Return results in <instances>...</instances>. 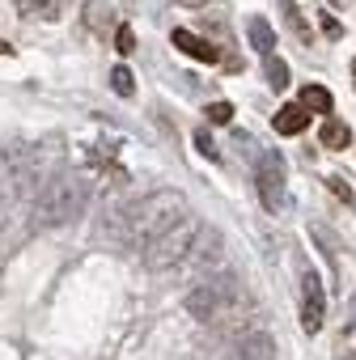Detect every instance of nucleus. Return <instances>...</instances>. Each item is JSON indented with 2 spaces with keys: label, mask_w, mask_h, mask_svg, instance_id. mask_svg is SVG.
Segmentation results:
<instances>
[{
  "label": "nucleus",
  "mask_w": 356,
  "mask_h": 360,
  "mask_svg": "<svg viewBox=\"0 0 356 360\" xmlns=\"http://www.w3.org/2000/svg\"><path fill=\"white\" fill-rule=\"evenodd\" d=\"M339 360H356V352H343V356H339Z\"/></svg>",
  "instance_id": "nucleus-26"
},
{
  "label": "nucleus",
  "mask_w": 356,
  "mask_h": 360,
  "mask_svg": "<svg viewBox=\"0 0 356 360\" xmlns=\"http://www.w3.org/2000/svg\"><path fill=\"white\" fill-rule=\"evenodd\" d=\"M301 106H305V110H318V115H331L335 102H331V94H326L322 85H305V89H301Z\"/></svg>",
  "instance_id": "nucleus-16"
},
{
  "label": "nucleus",
  "mask_w": 356,
  "mask_h": 360,
  "mask_svg": "<svg viewBox=\"0 0 356 360\" xmlns=\"http://www.w3.org/2000/svg\"><path fill=\"white\" fill-rule=\"evenodd\" d=\"M0 56H13V43H5V39H0Z\"/></svg>",
  "instance_id": "nucleus-24"
},
{
  "label": "nucleus",
  "mask_w": 356,
  "mask_h": 360,
  "mask_svg": "<svg viewBox=\"0 0 356 360\" xmlns=\"http://www.w3.org/2000/svg\"><path fill=\"white\" fill-rule=\"evenodd\" d=\"M110 89H115L119 98H132V94H136V81H132V72H127L123 64L110 68Z\"/></svg>",
  "instance_id": "nucleus-17"
},
{
  "label": "nucleus",
  "mask_w": 356,
  "mask_h": 360,
  "mask_svg": "<svg viewBox=\"0 0 356 360\" xmlns=\"http://www.w3.org/2000/svg\"><path fill=\"white\" fill-rule=\"evenodd\" d=\"M326 183H331V191H335V195H343V200H352V191H348V183H343V178H335V174H331V178H326Z\"/></svg>",
  "instance_id": "nucleus-22"
},
{
  "label": "nucleus",
  "mask_w": 356,
  "mask_h": 360,
  "mask_svg": "<svg viewBox=\"0 0 356 360\" xmlns=\"http://www.w3.org/2000/svg\"><path fill=\"white\" fill-rule=\"evenodd\" d=\"M0 161H5V157H0Z\"/></svg>",
  "instance_id": "nucleus-29"
},
{
  "label": "nucleus",
  "mask_w": 356,
  "mask_h": 360,
  "mask_svg": "<svg viewBox=\"0 0 356 360\" xmlns=\"http://www.w3.org/2000/svg\"><path fill=\"white\" fill-rule=\"evenodd\" d=\"M352 85H356V60H352Z\"/></svg>",
  "instance_id": "nucleus-27"
},
{
  "label": "nucleus",
  "mask_w": 356,
  "mask_h": 360,
  "mask_svg": "<svg viewBox=\"0 0 356 360\" xmlns=\"http://www.w3.org/2000/svg\"><path fill=\"white\" fill-rule=\"evenodd\" d=\"M115 47H119V56H132V51H136V34H132V26H119Z\"/></svg>",
  "instance_id": "nucleus-19"
},
{
  "label": "nucleus",
  "mask_w": 356,
  "mask_h": 360,
  "mask_svg": "<svg viewBox=\"0 0 356 360\" xmlns=\"http://www.w3.org/2000/svg\"><path fill=\"white\" fill-rule=\"evenodd\" d=\"M272 123H276L280 136H297V131L310 127V110H305L301 102H288V106H280V110L272 115Z\"/></svg>",
  "instance_id": "nucleus-10"
},
{
  "label": "nucleus",
  "mask_w": 356,
  "mask_h": 360,
  "mask_svg": "<svg viewBox=\"0 0 356 360\" xmlns=\"http://www.w3.org/2000/svg\"><path fill=\"white\" fill-rule=\"evenodd\" d=\"M322 34H326V39H343V26H339L331 13H322Z\"/></svg>",
  "instance_id": "nucleus-21"
},
{
  "label": "nucleus",
  "mask_w": 356,
  "mask_h": 360,
  "mask_svg": "<svg viewBox=\"0 0 356 360\" xmlns=\"http://www.w3.org/2000/svg\"><path fill=\"white\" fill-rule=\"evenodd\" d=\"M229 119H234V106H229V102H212V106H208V123H217V127H225Z\"/></svg>",
  "instance_id": "nucleus-18"
},
{
  "label": "nucleus",
  "mask_w": 356,
  "mask_h": 360,
  "mask_svg": "<svg viewBox=\"0 0 356 360\" xmlns=\"http://www.w3.org/2000/svg\"><path fill=\"white\" fill-rule=\"evenodd\" d=\"M22 18H43V22H60L64 18V0H18Z\"/></svg>",
  "instance_id": "nucleus-12"
},
{
  "label": "nucleus",
  "mask_w": 356,
  "mask_h": 360,
  "mask_svg": "<svg viewBox=\"0 0 356 360\" xmlns=\"http://www.w3.org/2000/svg\"><path fill=\"white\" fill-rule=\"evenodd\" d=\"M335 5H343V0H335Z\"/></svg>",
  "instance_id": "nucleus-28"
},
{
  "label": "nucleus",
  "mask_w": 356,
  "mask_h": 360,
  "mask_svg": "<svg viewBox=\"0 0 356 360\" xmlns=\"http://www.w3.org/2000/svg\"><path fill=\"white\" fill-rule=\"evenodd\" d=\"M178 5H187V9H204L208 0H178Z\"/></svg>",
  "instance_id": "nucleus-23"
},
{
  "label": "nucleus",
  "mask_w": 356,
  "mask_h": 360,
  "mask_svg": "<svg viewBox=\"0 0 356 360\" xmlns=\"http://www.w3.org/2000/svg\"><path fill=\"white\" fill-rule=\"evenodd\" d=\"M246 30H250V43H255V51H259V56H276V30H272L263 18H250V22H246Z\"/></svg>",
  "instance_id": "nucleus-13"
},
{
  "label": "nucleus",
  "mask_w": 356,
  "mask_h": 360,
  "mask_svg": "<svg viewBox=\"0 0 356 360\" xmlns=\"http://www.w3.org/2000/svg\"><path fill=\"white\" fill-rule=\"evenodd\" d=\"M318 140H322V148H348L352 144V127L339 123V119H326L322 131H318Z\"/></svg>",
  "instance_id": "nucleus-14"
},
{
  "label": "nucleus",
  "mask_w": 356,
  "mask_h": 360,
  "mask_svg": "<svg viewBox=\"0 0 356 360\" xmlns=\"http://www.w3.org/2000/svg\"><path fill=\"white\" fill-rule=\"evenodd\" d=\"M276 352L280 347L267 335V326H255V330H246V335L225 343V360H276Z\"/></svg>",
  "instance_id": "nucleus-5"
},
{
  "label": "nucleus",
  "mask_w": 356,
  "mask_h": 360,
  "mask_svg": "<svg viewBox=\"0 0 356 360\" xmlns=\"http://www.w3.org/2000/svg\"><path fill=\"white\" fill-rule=\"evenodd\" d=\"M301 330L305 335L322 330V288H318V280L310 271L301 276Z\"/></svg>",
  "instance_id": "nucleus-8"
},
{
  "label": "nucleus",
  "mask_w": 356,
  "mask_h": 360,
  "mask_svg": "<svg viewBox=\"0 0 356 360\" xmlns=\"http://www.w3.org/2000/svg\"><path fill=\"white\" fill-rule=\"evenodd\" d=\"M263 77L272 89H288V64L280 56H263Z\"/></svg>",
  "instance_id": "nucleus-15"
},
{
  "label": "nucleus",
  "mask_w": 356,
  "mask_h": 360,
  "mask_svg": "<svg viewBox=\"0 0 356 360\" xmlns=\"http://www.w3.org/2000/svg\"><path fill=\"white\" fill-rule=\"evenodd\" d=\"M81 22H85L89 34H106V26H110V0H85Z\"/></svg>",
  "instance_id": "nucleus-11"
},
{
  "label": "nucleus",
  "mask_w": 356,
  "mask_h": 360,
  "mask_svg": "<svg viewBox=\"0 0 356 360\" xmlns=\"http://www.w3.org/2000/svg\"><path fill=\"white\" fill-rule=\"evenodd\" d=\"M85 191H89L85 178H77V174H56L51 183L39 191V200H34V225H43V229L68 225L72 217H81Z\"/></svg>",
  "instance_id": "nucleus-1"
},
{
  "label": "nucleus",
  "mask_w": 356,
  "mask_h": 360,
  "mask_svg": "<svg viewBox=\"0 0 356 360\" xmlns=\"http://www.w3.org/2000/svg\"><path fill=\"white\" fill-rule=\"evenodd\" d=\"M196 148H200V153H204V157H212V161H217V157H221V153H217V144H212V136H208V131H196Z\"/></svg>",
  "instance_id": "nucleus-20"
},
{
  "label": "nucleus",
  "mask_w": 356,
  "mask_h": 360,
  "mask_svg": "<svg viewBox=\"0 0 356 360\" xmlns=\"http://www.w3.org/2000/svg\"><path fill=\"white\" fill-rule=\"evenodd\" d=\"M348 309H352V318H356V292H352V301H348Z\"/></svg>",
  "instance_id": "nucleus-25"
},
{
  "label": "nucleus",
  "mask_w": 356,
  "mask_h": 360,
  "mask_svg": "<svg viewBox=\"0 0 356 360\" xmlns=\"http://www.w3.org/2000/svg\"><path fill=\"white\" fill-rule=\"evenodd\" d=\"M136 204H140V200H123V204H115V208L102 212V233H106L110 242L136 246Z\"/></svg>",
  "instance_id": "nucleus-7"
},
{
  "label": "nucleus",
  "mask_w": 356,
  "mask_h": 360,
  "mask_svg": "<svg viewBox=\"0 0 356 360\" xmlns=\"http://www.w3.org/2000/svg\"><path fill=\"white\" fill-rule=\"evenodd\" d=\"M174 47H183L191 60H200V64H217L221 60V51L208 43V39H200V34H191V30H174Z\"/></svg>",
  "instance_id": "nucleus-9"
},
{
  "label": "nucleus",
  "mask_w": 356,
  "mask_h": 360,
  "mask_svg": "<svg viewBox=\"0 0 356 360\" xmlns=\"http://www.w3.org/2000/svg\"><path fill=\"white\" fill-rule=\"evenodd\" d=\"M200 233H204V225L187 212L183 221H174L161 238H153V242L144 246V267H148V271H170V267H178V263L196 250Z\"/></svg>",
  "instance_id": "nucleus-2"
},
{
  "label": "nucleus",
  "mask_w": 356,
  "mask_h": 360,
  "mask_svg": "<svg viewBox=\"0 0 356 360\" xmlns=\"http://www.w3.org/2000/svg\"><path fill=\"white\" fill-rule=\"evenodd\" d=\"M187 217V200L183 191H153L136 204V242L148 246L153 238H161L174 221Z\"/></svg>",
  "instance_id": "nucleus-3"
},
{
  "label": "nucleus",
  "mask_w": 356,
  "mask_h": 360,
  "mask_svg": "<svg viewBox=\"0 0 356 360\" xmlns=\"http://www.w3.org/2000/svg\"><path fill=\"white\" fill-rule=\"evenodd\" d=\"M225 267H229V259H225V242H221L217 229H204L200 242H196V250L178 263L183 280H191V284H200V280H208V276H217V271H225Z\"/></svg>",
  "instance_id": "nucleus-4"
},
{
  "label": "nucleus",
  "mask_w": 356,
  "mask_h": 360,
  "mask_svg": "<svg viewBox=\"0 0 356 360\" xmlns=\"http://www.w3.org/2000/svg\"><path fill=\"white\" fill-rule=\"evenodd\" d=\"M255 183H259V195H263V208L267 212L284 208V165H280V157H259Z\"/></svg>",
  "instance_id": "nucleus-6"
}]
</instances>
